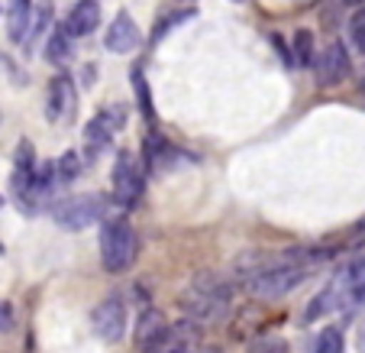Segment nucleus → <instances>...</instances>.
I'll return each instance as SVG.
<instances>
[{"mask_svg": "<svg viewBox=\"0 0 365 353\" xmlns=\"http://www.w3.org/2000/svg\"><path fill=\"white\" fill-rule=\"evenodd\" d=\"M107 198L103 194H71L52 204V221L62 230H88L91 224L103 221Z\"/></svg>", "mask_w": 365, "mask_h": 353, "instance_id": "7ed1b4c3", "label": "nucleus"}, {"mask_svg": "<svg viewBox=\"0 0 365 353\" xmlns=\"http://www.w3.org/2000/svg\"><path fill=\"white\" fill-rule=\"evenodd\" d=\"M230 298H233V289L230 282H223L214 272H204L191 282V289L181 298V308L187 312V318L194 324H220L230 312Z\"/></svg>", "mask_w": 365, "mask_h": 353, "instance_id": "f257e3e1", "label": "nucleus"}, {"mask_svg": "<svg viewBox=\"0 0 365 353\" xmlns=\"http://www.w3.org/2000/svg\"><path fill=\"white\" fill-rule=\"evenodd\" d=\"M16 324V314H14V305L10 302H0V334H10Z\"/></svg>", "mask_w": 365, "mask_h": 353, "instance_id": "393cba45", "label": "nucleus"}, {"mask_svg": "<svg viewBox=\"0 0 365 353\" xmlns=\"http://www.w3.org/2000/svg\"><path fill=\"white\" fill-rule=\"evenodd\" d=\"M103 46L110 49V52H117V56H130V52H136V49L143 46L139 23L133 20L130 14H117L110 20V26H107V33H103Z\"/></svg>", "mask_w": 365, "mask_h": 353, "instance_id": "1a4fd4ad", "label": "nucleus"}, {"mask_svg": "<svg viewBox=\"0 0 365 353\" xmlns=\"http://www.w3.org/2000/svg\"><path fill=\"white\" fill-rule=\"evenodd\" d=\"M346 276H349L352 295H356V305L365 302V259H356V263L346 266Z\"/></svg>", "mask_w": 365, "mask_h": 353, "instance_id": "6ab92c4d", "label": "nucleus"}, {"mask_svg": "<svg viewBox=\"0 0 365 353\" xmlns=\"http://www.w3.org/2000/svg\"><path fill=\"white\" fill-rule=\"evenodd\" d=\"M356 350L365 353V318H362V324H359V331H356Z\"/></svg>", "mask_w": 365, "mask_h": 353, "instance_id": "a878e982", "label": "nucleus"}, {"mask_svg": "<svg viewBox=\"0 0 365 353\" xmlns=\"http://www.w3.org/2000/svg\"><path fill=\"white\" fill-rule=\"evenodd\" d=\"M145 353H194V337L187 327H168Z\"/></svg>", "mask_w": 365, "mask_h": 353, "instance_id": "ddd939ff", "label": "nucleus"}, {"mask_svg": "<svg viewBox=\"0 0 365 353\" xmlns=\"http://www.w3.org/2000/svg\"><path fill=\"white\" fill-rule=\"evenodd\" d=\"M307 272H310V266H304V263H284V266H272V269L255 272L242 285L255 298H282L288 292H294L307 279Z\"/></svg>", "mask_w": 365, "mask_h": 353, "instance_id": "20e7f679", "label": "nucleus"}, {"mask_svg": "<svg viewBox=\"0 0 365 353\" xmlns=\"http://www.w3.org/2000/svg\"><path fill=\"white\" fill-rule=\"evenodd\" d=\"M314 75H317L320 88H333L349 78V56H346L343 42H330L314 62Z\"/></svg>", "mask_w": 365, "mask_h": 353, "instance_id": "6e6552de", "label": "nucleus"}, {"mask_svg": "<svg viewBox=\"0 0 365 353\" xmlns=\"http://www.w3.org/2000/svg\"><path fill=\"white\" fill-rule=\"evenodd\" d=\"M33 23V0H10L7 4V36L10 42H23Z\"/></svg>", "mask_w": 365, "mask_h": 353, "instance_id": "f8f14e48", "label": "nucleus"}, {"mask_svg": "<svg viewBox=\"0 0 365 353\" xmlns=\"http://www.w3.org/2000/svg\"><path fill=\"white\" fill-rule=\"evenodd\" d=\"M71 39L75 36L68 33L65 26H58V29H52L48 33V42H46V59L52 65H65L71 59Z\"/></svg>", "mask_w": 365, "mask_h": 353, "instance_id": "dca6fc26", "label": "nucleus"}, {"mask_svg": "<svg viewBox=\"0 0 365 353\" xmlns=\"http://www.w3.org/2000/svg\"><path fill=\"white\" fill-rule=\"evenodd\" d=\"M136 249H139V240H136V230L130 227L126 221H107L101 230V266L107 272H126L136 259Z\"/></svg>", "mask_w": 365, "mask_h": 353, "instance_id": "f03ea898", "label": "nucleus"}, {"mask_svg": "<svg viewBox=\"0 0 365 353\" xmlns=\"http://www.w3.org/2000/svg\"><path fill=\"white\" fill-rule=\"evenodd\" d=\"M143 188H145L143 162L133 153H120L117 162H113V198H117L123 208H130V204L139 201Z\"/></svg>", "mask_w": 365, "mask_h": 353, "instance_id": "39448f33", "label": "nucleus"}, {"mask_svg": "<svg viewBox=\"0 0 365 353\" xmlns=\"http://www.w3.org/2000/svg\"><path fill=\"white\" fill-rule=\"evenodd\" d=\"M349 33H352V42H356V46L365 52V7L359 10L356 16H352V23H349Z\"/></svg>", "mask_w": 365, "mask_h": 353, "instance_id": "b1692460", "label": "nucleus"}, {"mask_svg": "<svg viewBox=\"0 0 365 353\" xmlns=\"http://www.w3.org/2000/svg\"><path fill=\"white\" fill-rule=\"evenodd\" d=\"M204 353H220V350H204Z\"/></svg>", "mask_w": 365, "mask_h": 353, "instance_id": "bb28decb", "label": "nucleus"}, {"mask_svg": "<svg viewBox=\"0 0 365 353\" xmlns=\"http://www.w3.org/2000/svg\"><path fill=\"white\" fill-rule=\"evenodd\" d=\"M123 107H107L97 117H91L88 126H84V139H88L91 149H107L117 136V130L123 126Z\"/></svg>", "mask_w": 365, "mask_h": 353, "instance_id": "9d476101", "label": "nucleus"}, {"mask_svg": "<svg viewBox=\"0 0 365 353\" xmlns=\"http://www.w3.org/2000/svg\"><path fill=\"white\" fill-rule=\"evenodd\" d=\"M307 353H343V334H339V327H324L317 337L310 340Z\"/></svg>", "mask_w": 365, "mask_h": 353, "instance_id": "f3484780", "label": "nucleus"}, {"mask_svg": "<svg viewBox=\"0 0 365 353\" xmlns=\"http://www.w3.org/2000/svg\"><path fill=\"white\" fill-rule=\"evenodd\" d=\"M91 331L103 340V344H120L126 334V305L123 298L110 295L97 302L94 312H91Z\"/></svg>", "mask_w": 365, "mask_h": 353, "instance_id": "423d86ee", "label": "nucleus"}, {"mask_svg": "<svg viewBox=\"0 0 365 353\" xmlns=\"http://www.w3.org/2000/svg\"><path fill=\"white\" fill-rule=\"evenodd\" d=\"M97 23H101V7H97V0H78L75 7H71L68 20H65V29H68L75 39H81V36L94 33Z\"/></svg>", "mask_w": 365, "mask_h": 353, "instance_id": "9b49d317", "label": "nucleus"}, {"mask_svg": "<svg viewBox=\"0 0 365 353\" xmlns=\"http://www.w3.org/2000/svg\"><path fill=\"white\" fill-rule=\"evenodd\" d=\"M294 62L310 69V65L317 62V52H314V36L310 29H297L294 33Z\"/></svg>", "mask_w": 365, "mask_h": 353, "instance_id": "a211bd4d", "label": "nucleus"}, {"mask_svg": "<svg viewBox=\"0 0 365 353\" xmlns=\"http://www.w3.org/2000/svg\"><path fill=\"white\" fill-rule=\"evenodd\" d=\"M133 88H136L139 111H143V117L152 120V117H155V111H152V101H149V84H145V75L139 69H133Z\"/></svg>", "mask_w": 365, "mask_h": 353, "instance_id": "aec40b11", "label": "nucleus"}, {"mask_svg": "<svg viewBox=\"0 0 365 353\" xmlns=\"http://www.w3.org/2000/svg\"><path fill=\"white\" fill-rule=\"evenodd\" d=\"M56 166H58V179L71 182V179H78V172H81V156H78V153H65Z\"/></svg>", "mask_w": 365, "mask_h": 353, "instance_id": "412c9836", "label": "nucleus"}, {"mask_svg": "<svg viewBox=\"0 0 365 353\" xmlns=\"http://www.w3.org/2000/svg\"><path fill=\"white\" fill-rule=\"evenodd\" d=\"M78 111V88L68 75H56L48 81V111L46 117L52 124H68Z\"/></svg>", "mask_w": 365, "mask_h": 353, "instance_id": "0eeeda50", "label": "nucleus"}, {"mask_svg": "<svg viewBox=\"0 0 365 353\" xmlns=\"http://www.w3.org/2000/svg\"><path fill=\"white\" fill-rule=\"evenodd\" d=\"M0 204H4V198H0Z\"/></svg>", "mask_w": 365, "mask_h": 353, "instance_id": "cd10ccee", "label": "nucleus"}, {"mask_svg": "<svg viewBox=\"0 0 365 353\" xmlns=\"http://www.w3.org/2000/svg\"><path fill=\"white\" fill-rule=\"evenodd\" d=\"M16 169H23V172H36V153H33V143L29 139H23L20 146H16Z\"/></svg>", "mask_w": 365, "mask_h": 353, "instance_id": "5701e85b", "label": "nucleus"}, {"mask_svg": "<svg viewBox=\"0 0 365 353\" xmlns=\"http://www.w3.org/2000/svg\"><path fill=\"white\" fill-rule=\"evenodd\" d=\"M191 16H194V10H181V14H172L165 23H162L159 29H155V36H152V42H162L168 33H172L175 26H181V23H187V20H191Z\"/></svg>", "mask_w": 365, "mask_h": 353, "instance_id": "4be33fe9", "label": "nucleus"}, {"mask_svg": "<svg viewBox=\"0 0 365 353\" xmlns=\"http://www.w3.org/2000/svg\"><path fill=\"white\" fill-rule=\"evenodd\" d=\"M168 321H165V314H159V312H145L143 318H139V327H136V340H139V347L143 350H149L155 340L162 337V334L168 331Z\"/></svg>", "mask_w": 365, "mask_h": 353, "instance_id": "4468645a", "label": "nucleus"}, {"mask_svg": "<svg viewBox=\"0 0 365 353\" xmlns=\"http://www.w3.org/2000/svg\"><path fill=\"white\" fill-rule=\"evenodd\" d=\"M48 26H52V4H48V0H42L39 7L33 10V23H29V33H26V39H23V49H26V52H33L36 42L48 33Z\"/></svg>", "mask_w": 365, "mask_h": 353, "instance_id": "2eb2a0df", "label": "nucleus"}, {"mask_svg": "<svg viewBox=\"0 0 365 353\" xmlns=\"http://www.w3.org/2000/svg\"><path fill=\"white\" fill-rule=\"evenodd\" d=\"M362 91H365V84H362Z\"/></svg>", "mask_w": 365, "mask_h": 353, "instance_id": "c85d7f7f", "label": "nucleus"}]
</instances>
